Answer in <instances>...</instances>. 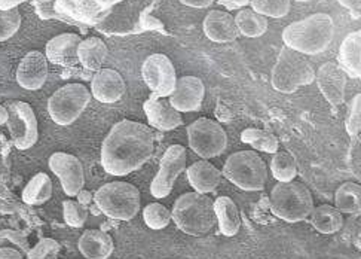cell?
<instances>
[{
  "instance_id": "cell-32",
  "label": "cell",
  "mask_w": 361,
  "mask_h": 259,
  "mask_svg": "<svg viewBox=\"0 0 361 259\" xmlns=\"http://www.w3.org/2000/svg\"><path fill=\"white\" fill-rule=\"evenodd\" d=\"M271 173L275 181L291 182L298 174L296 158L288 152H275L271 159Z\"/></svg>"
},
{
  "instance_id": "cell-15",
  "label": "cell",
  "mask_w": 361,
  "mask_h": 259,
  "mask_svg": "<svg viewBox=\"0 0 361 259\" xmlns=\"http://www.w3.org/2000/svg\"><path fill=\"white\" fill-rule=\"evenodd\" d=\"M205 97V85L197 76H182L177 79L176 90L170 95L171 106L182 112L200 111Z\"/></svg>"
},
{
  "instance_id": "cell-34",
  "label": "cell",
  "mask_w": 361,
  "mask_h": 259,
  "mask_svg": "<svg viewBox=\"0 0 361 259\" xmlns=\"http://www.w3.org/2000/svg\"><path fill=\"white\" fill-rule=\"evenodd\" d=\"M250 4L252 9L263 17L283 18L290 11L291 0H252Z\"/></svg>"
},
{
  "instance_id": "cell-48",
  "label": "cell",
  "mask_w": 361,
  "mask_h": 259,
  "mask_svg": "<svg viewBox=\"0 0 361 259\" xmlns=\"http://www.w3.org/2000/svg\"><path fill=\"white\" fill-rule=\"evenodd\" d=\"M354 243H355V246L361 251V233H358L357 236H355V240H354Z\"/></svg>"
},
{
  "instance_id": "cell-40",
  "label": "cell",
  "mask_w": 361,
  "mask_h": 259,
  "mask_svg": "<svg viewBox=\"0 0 361 259\" xmlns=\"http://www.w3.org/2000/svg\"><path fill=\"white\" fill-rule=\"evenodd\" d=\"M37 16L44 20L57 18L54 9V0H35L33 2Z\"/></svg>"
},
{
  "instance_id": "cell-13",
  "label": "cell",
  "mask_w": 361,
  "mask_h": 259,
  "mask_svg": "<svg viewBox=\"0 0 361 259\" xmlns=\"http://www.w3.org/2000/svg\"><path fill=\"white\" fill-rule=\"evenodd\" d=\"M186 170V149L182 145H171L161 158L159 170L150 183V194L165 198L171 194L177 177Z\"/></svg>"
},
{
  "instance_id": "cell-33",
  "label": "cell",
  "mask_w": 361,
  "mask_h": 259,
  "mask_svg": "<svg viewBox=\"0 0 361 259\" xmlns=\"http://www.w3.org/2000/svg\"><path fill=\"white\" fill-rule=\"evenodd\" d=\"M173 219L171 212L161 203H150L143 209V221L150 229H164Z\"/></svg>"
},
{
  "instance_id": "cell-52",
  "label": "cell",
  "mask_w": 361,
  "mask_h": 259,
  "mask_svg": "<svg viewBox=\"0 0 361 259\" xmlns=\"http://www.w3.org/2000/svg\"><path fill=\"white\" fill-rule=\"evenodd\" d=\"M360 79H361V75H360Z\"/></svg>"
},
{
  "instance_id": "cell-19",
  "label": "cell",
  "mask_w": 361,
  "mask_h": 259,
  "mask_svg": "<svg viewBox=\"0 0 361 259\" xmlns=\"http://www.w3.org/2000/svg\"><path fill=\"white\" fill-rule=\"evenodd\" d=\"M143 111L150 127L159 131H173L183 124L182 114L176 111L170 100L157 97V95H152L149 100L145 102Z\"/></svg>"
},
{
  "instance_id": "cell-24",
  "label": "cell",
  "mask_w": 361,
  "mask_h": 259,
  "mask_svg": "<svg viewBox=\"0 0 361 259\" xmlns=\"http://www.w3.org/2000/svg\"><path fill=\"white\" fill-rule=\"evenodd\" d=\"M214 213L220 233L225 237H233L240 233L241 216L232 198L224 195L214 200Z\"/></svg>"
},
{
  "instance_id": "cell-6",
  "label": "cell",
  "mask_w": 361,
  "mask_h": 259,
  "mask_svg": "<svg viewBox=\"0 0 361 259\" xmlns=\"http://www.w3.org/2000/svg\"><path fill=\"white\" fill-rule=\"evenodd\" d=\"M314 80L315 71L303 54L283 48L272 69V87L283 94H293L300 87L311 85Z\"/></svg>"
},
{
  "instance_id": "cell-30",
  "label": "cell",
  "mask_w": 361,
  "mask_h": 259,
  "mask_svg": "<svg viewBox=\"0 0 361 259\" xmlns=\"http://www.w3.org/2000/svg\"><path fill=\"white\" fill-rule=\"evenodd\" d=\"M335 207L342 213H361V185L355 182H343L335 193Z\"/></svg>"
},
{
  "instance_id": "cell-7",
  "label": "cell",
  "mask_w": 361,
  "mask_h": 259,
  "mask_svg": "<svg viewBox=\"0 0 361 259\" xmlns=\"http://www.w3.org/2000/svg\"><path fill=\"white\" fill-rule=\"evenodd\" d=\"M221 174L240 189L256 193L265 189L268 166L256 151H238L226 159Z\"/></svg>"
},
{
  "instance_id": "cell-38",
  "label": "cell",
  "mask_w": 361,
  "mask_h": 259,
  "mask_svg": "<svg viewBox=\"0 0 361 259\" xmlns=\"http://www.w3.org/2000/svg\"><path fill=\"white\" fill-rule=\"evenodd\" d=\"M60 249V243L54 239H40L27 253V259H59Z\"/></svg>"
},
{
  "instance_id": "cell-16",
  "label": "cell",
  "mask_w": 361,
  "mask_h": 259,
  "mask_svg": "<svg viewBox=\"0 0 361 259\" xmlns=\"http://www.w3.org/2000/svg\"><path fill=\"white\" fill-rule=\"evenodd\" d=\"M48 78V59L40 51H30L17 67V83L21 88L36 91L45 85Z\"/></svg>"
},
{
  "instance_id": "cell-11",
  "label": "cell",
  "mask_w": 361,
  "mask_h": 259,
  "mask_svg": "<svg viewBox=\"0 0 361 259\" xmlns=\"http://www.w3.org/2000/svg\"><path fill=\"white\" fill-rule=\"evenodd\" d=\"M8 107V130L17 149L27 151L33 147L39 139L37 118L35 115L33 107L25 102H11Z\"/></svg>"
},
{
  "instance_id": "cell-23",
  "label": "cell",
  "mask_w": 361,
  "mask_h": 259,
  "mask_svg": "<svg viewBox=\"0 0 361 259\" xmlns=\"http://www.w3.org/2000/svg\"><path fill=\"white\" fill-rule=\"evenodd\" d=\"M79 252L87 259H107L114 253V240L102 229H87L78 243Z\"/></svg>"
},
{
  "instance_id": "cell-47",
  "label": "cell",
  "mask_w": 361,
  "mask_h": 259,
  "mask_svg": "<svg viewBox=\"0 0 361 259\" xmlns=\"http://www.w3.org/2000/svg\"><path fill=\"white\" fill-rule=\"evenodd\" d=\"M229 2L232 5H235V6H245V5H248L250 2H252V0H229Z\"/></svg>"
},
{
  "instance_id": "cell-26",
  "label": "cell",
  "mask_w": 361,
  "mask_h": 259,
  "mask_svg": "<svg viewBox=\"0 0 361 259\" xmlns=\"http://www.w3.org/2000/svg\"><path fill=\"white\" fill-rule=\"evenodd\" d=\"M310 224L322 234H335L343 227V215L335 206L322 204L314 207L310 215Z\"/></svg>"
},
{
  "instance_id": "cell-8",
  "label": "cell",
  "mask_w": 361,
  "mask_h": 259,
  "mask_svg": "<svg viewBox=\"0 0 361 259\" xmlns=\"http://www.w3.org/2000/svg\"><path fill=\"white\" fill-rule=\"evenodd\" d=\"M122 0H54L55 16L67 24L94 27L103 23Z\"/></svg>"
},
{
  "instance_id": "cell-25",
  "label": "cell",
  "mask_w": 361,
  "mask_h": 259,
  "mask_svg": "<svg viewBox=\"0 0 361 259\" xmlns=\"http://www.w3.org/2000/svg\"><path fill=\"white\" fill-rule=\"evenodd\" d=\"M107 54L106 44L100 37L94 36L82 40L78 48V60L87 71L99 72L107 59Z\"/></svg>"
},
{
  "instance_id": "cell-50",
  "label": "cell",
  "mask_w": 361,
  "mask_h": 259,
  "mask_svg": "<svg viewBox=\"0 0 361 259\" xmlns=\"http://www.w3.org/2000/svg\"><path fill=\"white\" fill-rule=\"evenodd\" d=\"M296 2H311V0H296Z\"/></svg>"
},
{
  "instance_id": "cell-44",
  "label": "cell",
  "mask_w": 361,
  "mask_h": 259,
  "mask_svg": "<svg viewBox=\"0 0 361 259\" xmlns=\"http://www.w3.org/2000/svg\"><path fill=\"white\" fill-rule=\"evenodd\" d=\"M76 197H78V201L82 204V206H85V207L90 206L91 201L94 200L92 193H90V191H85V189H82Z\"/></svg>"
},
{
  "instance_id": "cell-51",
  "label": "cell",
  "mask_w": 361,
  "mask_h": 259,
  "mask_svg": "<svg viewBox=\"0 0 361 259\" xmlns=\"http://www.w3.org/2000/svg\"><path fill=\"white\" fill-rule=\"evenodd\" d=\"M360 131H361V126H360Z\"/></svg>"
},
{
  "instance_id": "cell-31",
  "label": "cell",
  "mask_w": 361,
  "mask_h": 259,
  "mask_svg": "<svg viewBox=\"0 0 361 259\" xmlns=\"http://www.w3.org/2000/svg\"><path fill=\"white\" fill-rule=\"evenodd\" d=\"M243 143L252 145L256 151L275 154L279 152V139L269 131L260 128H245L241 133Z\"/></svg>"
},
{
  "instance_id": "cell-17",
  "label": "cell",
  "mask_w": 361,
  "mask_h": 259,
  "mask_svg": "<svg viewBox=\"0 0 361 259\" xmlns=\"http://www.w3.org/2000/svg\"><path fill=\"white\" fill-rule=\"evenodd\" d=\"M315 83L320 88L323 97L331 104L339 106L345 102L346 75L336 63H324L315 73Z\"/></svg>"
},
{
  "instance_id": "cell-12",
  "label": "cell",
  "mask_w": 361,
  "mask_h": 259,
  "mask_svg": "<svg viewBox=\"0 0 361 259\" xmlns=\"http://www.w3.org/2000/svg\"><path fill=\"white\" fill-rule=\"evenodd\" d=\"M142 76L147 88L161 99L170 97L176 90L177 75L173 61L165 54H152L142 66Z\"/></svg>"
},
{
  "instance_id": "cell-18",
  "label": "cell",
  "mask_w": 361,
  "mask_h": 259,
  "mask_svg": "<svg viewBox=\"0 0 361 259\" xmlns=\"http://www.w3.org/2000/svg\"><path fill=\"white\" fill-rule=\"evenodd\" d=\"M127 85L122 75L114 69H100L91 80V94L92 97L104 104H112L119 102Z\"/></svg>"
},
{
  "instance_id": "cell-3",
  "label": "cell",
  "mask_w": 361,
  "mask_h": 259,
  "mask_svg": "<svg viewBox=\"0 0 361 259\" xmlns=\"http://www.w3.org/2000/svg\"><path fill=\"white\" fill-rule=\"evenodd\" d=\"M171 216L177 228L192 237L207 236L217 224L214 201L197 191L180 195L174 203Z\"/></svg>"
},
{
  "instance_id": "cell-29",
  "label": "cell",
  "mask_w": 361,
  "mask_h": 259,
  "mask_svg": "<svg viewBox=\"0 0 361 259\" xmlns=\"http://www.w3.org/2000/svg\"><path fill=\"white\" fill-rule=\"evenodd\" d=\"M240 35L245 37H260L268 32V18L250 8H243L235 17Z\"/></svg>"
},
{
  "instance_id": "cell-45",
  "label": "cell",
  "mask_w": 361,
  "mask_h": 259,
  "mask_svg": "<svg viewBox=\"0 0 361 259\" xmlns=\"http://www.w3.org/2000/svg\"><path fill=\"white\" fill-rule=\"evenodd\" d=\"M338 2L345 9H350V11L361 9V0H338Z\"/></svg>"
},
{
  "instance_id": "cell-28",
  "label": "cell",
  "mask_w": 361,
  "mask_h": 259,
  "mask_svg": "<svg viewBox=\"0 0 361 259\" xmlns=\"http://www.w3.org/2000/svg\"><path fill=\"white\" fill-rule=\"evenodd\" d=\"M23 201L29 206H40L52 197V182L47 173L35 174L23 189Z\"/></svg>"
},
{
  "instance_id": "cell-1",
  "label": "cell",
  "mask_w": 361,
  "mask_h": 259,
  "mask_svg": "<svg viewBox=\"0 0 361 259\" xmlns=\"http://www.w3.org/2000/svg\"><path fill=\"white\" fill-rule=\"evenodd\" d=\"M155 151V135L142 122L122 119L102 145V166L107 174L127 176L143 167Z\"/></svg>"
},
{
  "instance_id": "cell-27",
  "label": "cell",
  "mask_w": 361,
  "mask_h": 259,
  "mask_svg": "<svg viewBox=\"0 0 361 259\" xmlns=\"http://www.w3.org/2000/svg\"><path fill=\"white\" fill-rule=\"evenodd\" d=\"M339 61L345 71L355 76L361 75V30L350 33L342 40Z\"/></svg>"
},
{
  "instance_id": "cell-5",
  "label": "cell",
  "mask_w": 361,
  "mask_h": 259,
  "mask_svg": "<svg viewBox=\"0 0 361 259\" xmlns=\"http://www.w3.org/2000/svg\"><path fill=\"white\" fill-rule=\"evenodd\" d=\"M97 207L116 221H131L140 212V191L128 182H110L94 194Z\"/></svg>"
},
{
  "instance_id": "cell-42",
  "label": "cell",
  "mask_w": 361,
  "mask_h": 259,
  "mask_svg": "<svg viewBox=\"0 0 361 259\" xmlns=\"http://www.w3.org/2000/svg\"><path fill=\"white\" fill-rule=\"evenodd\" d=\"M0 259H23V253L16 248L0 249Z\"/></svg>"
},
{
  "instance_id": "cell-9",
  "label": "cell",
  "mask_w": 361,
  "mask_h": 259,
  "mask_svg": "<svg viewBox=\"0 0 361 259\" xmlns=\"http://www.w3.org/2000/svg\"><path fill=\"white\" fill-rule=\"evenodd\" d=\"M92 94L83 84H67L55 91L48 100V112L55 124L67 127L85 112Z\"/></svg>"
},
{
  "instance_id": "cell-36",
  "label": "cell",
  "mask_w": 361,
  "mask_h": 259,
  "mask_svg": "<svg viewBox=\"0 0 361 259\" xmlns=\"http://www.w3.org/2000/svg\"><path fill=\"white\" fill-rule=\"evenodd\" d=\"M64 222L72 228H80L88 219V210L79 201L66 200L63 203Z\"/></svg>"
},
{
  "instance_id": "cell-14",
  "label": "cell",
  "mask_w": 361,
  "mask_h": 259,
  "mask_svg": "<svg viewBox=\"0 0 361 259\" xmlns=\"http://www.w3.org/2000/svg\"><path fill=\"white\" fill-rule=\"evenodd\" d=\"M49 169L55 176H59L64 194L76 197L85 185V173L82 162L67 152H54L49 157Z\"/></svg>"
},
{
  "instance_id": "cell-39",
  "label": "cell",
  "mask_w": 361,
  "mask_h": 259,
  "mask_svg": "<svg viewBox=\"0 0 361 259\" xmlns=\"http://www.w3.org/2000/svg\"><path fill=\"white\" fill-rule=\"evenodd\" d=\"M361 126V92L355 94L350 107H348V115H346V131L350 135H357L360 133Z\"/></svg>"
},
{
  "instance_id": "cell-37",
  "label": "cell",
  "mask_w": 361,
  "mask_h": 259,
  "mask_svg": "<svg viewBox=\"0 0 361 259\" xmlns=\"http://www.w3.org/2000/svg\"><path fill=\"white\" fill-rule=\"evenodd\" d=\"M2 248H16L21 253H29L32 249L29 244V239L21 231L17 229H0V249Z\"/></svg>"
},
{
  "instance_id": "cell-43",
  "label": "cell",
  "mask_w": 361,
  "mask_h": 259,
  "mask_svg": "<svg viewBox=\"0 0 361 259\" xmlns=\"http://www.w3.org/2000/svg\"><path fill=\"white\" fill-rule=\"evenodd\" d=\"M25 2H29V0H0V11L17 9V6Z\"/></svg>"
},
{
  "instance_id": "cell-41",
  "label": "cell",
  "mask_w": 361,
  "mask_h": 259,
  "mask_svg": "<svg viewBox=\"0 0 361 259\" xmlns=\"http://www.w3.org/2000/svg\"><path fill=\"white\" fill-rule=\"evenodd\" d=\"M216 0H180V4L189 6V8H195V9H205L210 8Z\"/></svg>"
},
{
  "instance_id": "cell-46",
  "label": "cell",
  "mask_w": 361,
  "mask_h": 259,
  "mask_svg": "<svg viewBox=\"0 0 361 259\" xmlns=\"http://www.w3.org/2000/svg\"><path fill=\"white\" fill-rule=\"evenodd\" d=\"M9 114H8V109L5 106H0V126H4L8 122Z\"/></svg>"
},
{
  "instance_id": "cell-10",
  "label": "cell",
  "mask_w": 361,
  "mask_h": 259,
  "mask_svg": "<svg viewBox=\"0 0 361 259\" xmlns=\"http://www.w3.org/2000/svg\"><path fill=\"white\" fill-rule=\"evenodd\" d=\"M188 140L193 152L202 159L216 158L228 147V135L219 122L200 118L188 127Z\"/></svg>"
},
{
  "instance_id": "cell-22",
  "label": "cell",
  "mask_w": 361,
  "mask_h": 259,
  "mask_svg": "<svg viewBox=\"0 0 361 259\" xmlns=\"http://www.w3.org/2000/svg\"><path fill=\"white\" fill-rule=\"evenodd\" d=\"M188 174V181L190 186L197 191L200 194H210L214 193L216 188L220 183L221 174L219 169H216L212 162H208V159H201L193 162L192 166L186 170Z\"/></svg>"
},
{
  "instance_id": "cell-4",
  "label": "cell",
  "mask_w": 361,
  "mask_h": 259,
  "mask_svg": "<svg viewBox=\"0 0 361 259\" xmlns=\"http://www.w3.org/2000/svg\"><path fill=\"white\" fill-rule=\"evenodd\" d=\"M269 207L274 216L296 224L308 219L314 209V200L303 183L295 181L279 182L271 191Z\"/></svg>"
},
{
  "instance_id": "cell-2",
  "label": "cell",
  "mask_w": 361,
  "mask_h": 259,
  "mask_svg": "<svg viewBox=\"0 0 361 259\" xmlns=\"http://www.w3.org/2000/svg\"><path fill=\"white\" fill-rule=\"evenodd\" d=\"M335 37V21L324 12H317L288 24L283 30V42L287 48L303 56L324 52Z\"/></svg>"
},
{
  "instance_id": "cell-49",
  "label": "cell",
  "mask_w": 361,
  "mask_h": 259,
  "mask_svg": "<svg viewBox=\"0 0 361 259\" xmlns=\"http://www.w3.org/2000/svg\"><path fill=\"white\" fill-rule=\"evenodd\" d=\"M4 225H5V224L2 222V219H0V229H4Z\"/></svg>"
},
{
  "instance_id": "cell-21",
  "label": "cell",
  "mask_w": 361,
  "mask_h": 259,
  "mask_svg": "<svg viewBox=\"0 0 361 259\" xmlns=\"http://www.w3.org/2000/svg\"><path fill=\"white\" fill-rule=\"evenodd\" d=\"M82 42V37L76 33H61L52 37L45 47V56L48 61L71 67L79 63L78 48Z\"/></svg>"
},
{
  "instance_id": "cell-35",
  "label": "cell",
  "mask_w": 361,
  "mask_h": 259,
  "mask_svg": "<svg viewBox=\"0 0 361 259\" xmlns=\"http://www.w3.org/2000/svg\"><path fill=\"white\" fill-rule=\"evenodd\" d=\"M23 23V17L18 9L0 11V44L6 42L17 35Z\"/></svg>"
},
{
  "instance_id": "cell-20",
  "label": "cell",
  "mask_w": 361,
  "mask_h": 259,
  "mask_svg": "<svg viewBox=\"0 0 361 259\" xmlns=\"http://www.w3.org/2000/svg\"><path fill=\"white\" fill-rule=\"evenodd\" d=\"M204 35L216 44H229L240 36L235 17L229 12L213 9L205 16L202 23Z\"/></svg>"
}]
</instances>
